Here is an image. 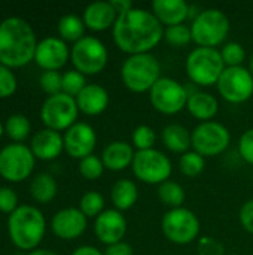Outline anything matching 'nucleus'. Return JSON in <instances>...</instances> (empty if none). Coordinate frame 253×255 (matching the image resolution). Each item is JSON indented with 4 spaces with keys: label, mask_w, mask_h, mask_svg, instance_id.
<instances>
[{
    "label": "nucleus",
    "mask_w": 253,
    "mask_h": 255,
    "mask_svg": "<svg viewBox=\"0 0 253 255\" xmlns=\"http://www.w3.org/2000/svg\"><path fill=\"white\" fill-rule=\"evenodd\" d=\"M164 39V27L152 10L133 7L118 16L113 25L116 46L130 55L149 54Z\"/></svg>",
    "instance_id": "nucleus-1"
},
{
    "label": "nucleus",
    "mask_w": 253,
    "mask_h": 255,
    "mask_svg": "<svg viewBox=\"0 0 253 255\" xmlns=\"http://www.w3.org/2000/svg\"><path fill=\"white\" fill-rule=\"evenodd\" d=\"M79 209L86 218H97L104 212V197L97 191H88L82 196Z\"/></svg>",
    "instance_id": "nucleus-32"
},
{
    "label": "nucleus",
    "mask_w": 253,
    "mask_h": 255,
    "mask_svg": "<svg viewBox=\"0 0 253 255\" xmlns=\"http://www.w3.org/2000/svg\"><path fill=\"white\" fill-rule=\"evenodd\" d=\"M78 108L85 115H100L109 106V93L98 84H88L76 97Z\"/></svg>",
    "instance_id": "nucleus-21"
},
{
    "label": "nucleus",
    "mask_w": 253,
    "mask_h": 255,
    "mask_svg": "<svg viewBox=\"0 0 253 255\" xmlns=\"http://www.w3.org/2000/svg\"><path fill=\"white\" fill-rule=\"evenodd\" d=\"M104 172V164L101 158L97 155H88L79 161V173L88 179V181H95L98 179Z\"/></svg>",
    "instance_id": "nucleus-36"
},
{
    "label": "nucleus",
    "mask_w": 253,
    "mask_h": 255,
    "mask_svg": "<svg viewBox=\"0 0 253 255\" xmlns=\"http://www.w3.org/2000/svg\"><path fill=\"white\" fill-rule=\"evenodd\" d=\"M3 131H4V128H3V126H1V124H0V136H1V134H3Z\"/></svg>",
    "instance_id": "nucleus-49"
},
{
    "label": "nucleus",
    "mask_w": 253,
    "mask_h": 255,
    "mask_svg": "<svg viewBox=\"0 0 253 255\" xmlns=\"http://www.w3.org/2000/svg\"><path fill=\"white\" fill-rule=\"evenodd\" d=\"M28 255H58L49 250H36V251H31Z\"/></svg>",
    "instance_id": "nucleus-47"
},
{
    "label": "nucleus",
    "mask_w": 253,
    "mask_h": 255,
    "mask_svg": "<svg viewBox=\"0 0 253 255\" xmlns=\"http://www.w3.org/2000/svg\"><path fill=\"white\" fill-rule=\"evenodd\" d=\"M161 229L170 242L176 245H188L200 235V220L192 211L182 206L164 214Z\"/></svg>",
    "instance_id": "nucleus-7"
},
{
    "label": "nucleus",
    "mask_w": 253,
    "mask_h": 255,
    "mask_svg": "<svg viewBox=\"0 0 253 255\" xmlns=\"http://www.w3.org/2000/svg\"><path fill=\"white\" fill-rule=\"evenodd\" d=\"M134 155L136 152L133 149V145L124 140H115L103 149L101 161L104 164V169H109L112 172H121L133 164Z\"/></svg>",
    "instance_id": "nucleus-23"
},
{
    "label": "nucleus",
    "mask_w": 253,
    "mask_h": 255,
    "mask_svg": "<svg viewBox=\"0 0 253 255\" xmlns=\"http://www.w3.org/2000/svg\"><path fill=\"white\" fill-rule=\"evenodd\" d=\"M216 87L227 102L234 105L245 103L253 96V76L243 66L225 67Z\"/></svg>",
    "instance_id": "nucleus-14"
},
{
    "label": "nucleus",
    "mask_w": 253,
    "mask_h": 255,
    "mask_svg": "<svg viewBox=\"0 0 253 255\" xmlns=\"http://www.w3.org/2000/svg\"><path fill=\"white\" fill-rule=\"evenodd\" d=\"M94 233L97 239L107 247L122 242L127 233V220L122 212L116 209H106L95 218Z\"/></svg>",
    "instance_id": "nucleus-17"
},
{
    "label": "nucleus",
    "mask_w": 253,
    "mask_h": 255,
    "mask_svg": "<svg viewBox=\"0 0 253 255\" xmlns=\"http://www.w3.org/2000/svg\"><path fill=\"white\" fill-rule=\"evenodd\" d=\"M57 191H58L57 182L48 173L37 175L30 185V194L39 203H49L57 196Z\"/></svg>",
    "instance_id": "nucleus-27"
},
{
    "label": "nucleus",
    "mask_w": 253,
    "mask_h": 255,
    "mask_svg": "<svg viewBox=\"0 0 253 255\" xmlns=\"http://www.w3.org/2000/svg\"><path fill=\"white\" fill-rule=\"evenodd\" d=\"M30 130H31V126H30V121L25 115H21V114H13L7 118L6 124H4V131L6 134L15 140L16 143L25 140L30 134Z\"/></svg>",
    "instance_id": "nucleus-30"
},
{
    "label": "nucleus",
    "mask_w": 253,
    "mask_h": 255,
    "mask_svg": "<svg viewBox=\"0 0 253 255\" xmlns=\"http://www.w3.org/2000/svg\"><path fill=\"white\" fill-rule=\"evenodd\" d=\"M188 97L186 87L171 78H160L149 91L152 106L164 115L179 114L186 108Z\"/></svg>",
    "instance_id": "nucleus-12"
},
{
    "label": "nucleus",
    "mask_w": 253,
    "mask_h": 255,
    "mask_svg": "<svg viewBox=\"0 0 253 255\" xmlns=\"http://www.w3.org/2000/svg\"><path fill=\"white\" fill-rule=\"evenodd\" d=\"M7 230L10 241L19 250L28 251L36 248L45 236L46 223L43 214L34 206H19L9 215Z\"/></svg>",
    "instance_id": "nucleus-3"
},
{
    "label": "nucleus",
    "mask_w": 253,
    "mask_h": 255,
    "mask_svg": "<svg viewBox=\"0 0 253 255\" xmlns=\"http://www.w3.org/2000/svg\"><path fill=\"white\" fill-rule=\"evenodd\" d=\"M110 199L116 211H128L136 205L139 199L137 185L130 179H119L110 190Z\"/></svg>",
    "instance_id": "nucleus-26"
},
{
    "label": "nucleus",
    "mask_w": 253,
    "mask_h": 255,
    "mask_svg": "<svg viewBox=\"0 0 253 255\" xmlns=\"http://www.w3.org/2000/svg\"><path fill=\"white\" fill-rule=\"evenodd\" d=\"M231 255H236V254H231Z\"/></svg>",
    "instance_id": "nucleus-50"
},
{
    "label": "nucleus",
    "mask_w": 253,
    "mask_h": 255,
    "mask_svg": "<svg viewBox=\"0 0 253 255\" xmlns=\"http://www.w3.org/2000/svg\"><path fill=\"white\" fill-rule=\"evenodd\" d=\"M70 57L67 43L61 37H45L37 43L34 61L39 67L46 70L61 69Z\"/></svg>",
    "instance_id": "nucleus-16"
},
{
    "label": "nucleus",
    "mask_w": 253,
    "mask_h": 255,
    "mask_svg": "<svg viewBox=\"0 0 253 255\" xmlns=\"http://www.w3.org/2000/svg\"><path fill=\"white\" fill-rule=\"evenodd\" d=\"M86 217L76 208H66L58 211L51 220L54 235L64 241H73L86 230Z\"/></svg>",
    "instance_id": "nucleus-18"
},
{
    "label": "nucleus",
    "mask_w": 253,
    "mask_h": 255,
    "mask_svg": "<svg viewBox=\"0 0 253 255\" xmlns=\"http://www.w3.org/2000/svg\"><path fill=\"white\" fill-rule=\"evenodd\" d=\"M104 255H134L133 247L127 242H118L113 245H109L106 251L103 253Z\"/></svg>",
    "instance_id": "nucleus-44"
},
{
    "label": "nucleus",
    "mask_w": 253,
    "mask_h": 255,
    "mask_svg": "<svg viewBox=\"0 0 253 255\" xmlns=\"http://www.w3.org/2000/svg\"><path fill=\"white\" fill-rule=\"evenodd\" d=\"M239 152L246 163L253 164V128L246 130L242 134L239 140Z\"/></svg>",
    "instance_id": "nucleus-42"
},
{
    "label": "nucleus",
    "mask_w": 253,
    "mask_h": 255,
    "mask_svg": "<svg viewBox=\"0 0 253 255\" xmlns=\"http://www.w3.org/2000/svg\"><path fill=\"white\" fill-rule=\"evenodd\" d=\"M231 142L228 128L216 121L198 124L192 131V148L203 157H215L222 154Z\"/></svg>",
    "instance_id": "nucleus-13"
},
{
    "label": "nucleus",
    "mask_w": 253,
    "mask_h": 255,
    "mask_svg": "<svg viewBox=\"0 0 253 255\" xmlns=\"http://www.w3.org/2000/svg\"><path fill=\"white\" fill-rule=\"evenodd\" d=\"M18 196L12 188L0 187V212L12 214L18 209Z\"/></svg>",
    "instance_id": "nucleus-41"
},
{
    "label": "nucleus",
    "mask_w": 253,
    "mask_h": 255,
    "mask_svg": "<svg viewBox=\"0 0 253 255\" xmlns=\"http://www.w3.org/2000/svg\"><path fill=\"white\" fill-rule=\"evenodd\" d=\"M34 158L31 149L22 143L6 145L0 151V176L9 182L27 179L33 172Z\"/></svg>",
    "instance_id": "nucleus-11"
},
{
    "label": "nucleus",
    "mask_w": 253,
    "mask_h": 255,
    "mask_svg": "<svg viewBox=\"0 0 253 255\" xmlns=\"http://www.w3.org/2000/svg\"><path fill=\"white\" fill-rule=\"evenodd\" d=\"M85 33V22L76 15H64L58 21V34L64 42H78Z\"/></svg>",
    "instance_id": "nucleus-28"
},
{
    "label": "nucleus",
    "mask_w": 253,
    "mask_h": 255,
    "mask_svg": "<svg viewBox=\"0 0 253 255\" xmlns=\"http://www.w3.org/2000/svg\"><path fill=\"white\" fill-rule=\"evenodd\" d=\"M72 255H104V254H103L101 251H98L97 248H94V247L85 245V247H79L78 250H75Z\"/></svg>",
    "instance_id": "nucleus-46"
},
{
    "label": "nucleus",
    "mask_w": 253,
    "mask_h": 255,
    "mask_svg": "<svg viewBox=\"0 0 253 255\" xmlns=\"http://www.w3.org/2000/svg\"><path fill=\"white\" fill-rule=\"evenodd\" d=\"M164 40L176 48L180 46H186L191 40H192V33H191V27L185 25V24H179V25H171L167 27L164 30Z\"/></svg>",
    "instance_id": "nucleus-33"
},
{
    "label": "nucleus",
    "mask_w": 253,
    "mask_h": 255,
    "mask_svg": "<svg viewBox=\"0 0 253 255\" xmlns=\"http://www.w3.org/2000/svg\"><path fill=\"white\" fill-rule=\"evenodd\" d=\"M82 19L85 22V27L94 31H103L115 25L118 13L110 1H94L85 7Z\"/></svg>",
    "instance_id": "nucleus-22"
},
{
    "label": "nucleus",
    "mask_w": 253,
    "mask_h": 255,
    "mask_svg": "<svg viewBox=\"0 0 253 255\" xmlns=\"http://www.w3.org/2000/svg\"><path fill=\"white\" fill-rule=\"evenodd\" d=\"M70 58L75 70L81 72L82 75H97L106 67L109 52L100 39L85 36L73 45Z\"/></svg>",
    "instance_id": "nucleus-8"
},
{
    "label": "nucleus",
    "mask_w": 253,
    "mask_h": 255,
    "mask_svg": "<svg viewBox=\"0 0 253 255\" xmlns=\"http://www.w3.org/2000/svg\"><path fill=\"white\" fill-rule=\"evenodd\" d=\"M33 155L39 160H54L64 149V139L61 134L51 128H43L31 137L30 146Z\"/></svg>",
    "instance_id": "nucleus-19"
},
{
    "label": "nucleus",
    "mask_w": 253,
    "mask_h": 255,
    "mask_svg": "<svg viewBox=\"0 0 253 255\" xmlns=\"http://www.w3.org/2000/svg\"><path fill=\"white\" fill-rule=\"evenodd\" d=\"M110 3H112L113 9L116 10L118 16L122 15V13H125V12H128L130 9L134 7L133 3H131V0H110Z\"/></svg>",
    "instance_id": "nucleus-45"
},
{
    "label": "nucleus",
    "mask_w": 253,
    "mask_h": 255,
    "mask_svg": "<svg viewBox=\"0 0 253 255\" xmlns=\"http://www.w3.org/2000/svg\"><path fill=\"white\" fill-rule=\"evenodd\" d=\"M185 67L191 82L200 87H210L218 84L227 66L222 60L221 51L216 48L198 46L189 52Z\"/></svg>",
    "instance_id": "nucleus-5"
},
{
    "label": "nucleus",
    "mask_w": 253,
    "mask_h": 255,
    "mask_svg": "<svg viewBox=\"0 0 253 255\" xmlns=\"http://www.w3.org/2000/svg\"><path fill=\"white\" fill-rule=\"evenodd\" d=\"M161 66L155 55L136 54L130 55L121 69V79L124 85L133 93L151 91V88L161 78Z\"/></svg>",
    "instance_id": "nucleus-4"
},
{
    "label": "nucleus",
    "mask_w": 253,
    "mask_h": 255,
    "mask_svg": "<svg viewBox=\"0 0 253 255\" xmlns=\"http://www.w3.org/2000/svg\"><path fill=\"white\" fill-rule=\"evenodd\" d=\"M179 167H180V172H182L185 176L194 178V176H198V175L204 170L206 161H204V157L200 155L198 152H195V151H188V152H185V154L180 155Z\"/></svg>",
    "instance_id": "nucleus-31"
},
{
    "label": "nucleus",
    "mask_w": 253,
    "mask_h": 255,
    "mask_svg": "<svg viewBox=\"0 0 253 255\" xmlns=\"http://www.w3.org/2000/svg\"><path fill=\"white\" fill-rule=\"evenodd\" d=\"M186 109L194 118L200 120L201 123H207L216 117L219 111V103L216 97L212 96L210 93L195 91L188 97Z\"/></svg>",
    "instance_id": "nucleus-24"
},
{
    "label": "nucleus",
    "mask_w": 253,
    "mask_h": 255,
    "mask_svg": "<svg viewBox=\"0 0 253 255\" xmlns=\"http://www.w3.org/2000/svg\"><path fill=\"white\" fill-rule=\"evenodd\" d=\"M240 223L246 232L253 235V199L248 200L240 209Z\"/></svg>",
    "instance_id": "nucleus-43"
},
{
    "label": "nucleus",
    "mask_w": 253,
    "mask_h": 255,
    "mask_svg": "<svg viewBox=\"0 0 253 255\" xmlns=\"http://www.w3.org/2000/svg\"><path fill=\"white\" fill-rule=\"evenodd\" d=\"M131 139H133L134 148H137L139 151H148V149H154L157 134H155V130L152 127L143 124V126L136 127Z\"/></svg>",
    "instance_id": "nucleus-35"
},
{
    "label": "nucleus",
    "mask_w": 253,
    "mask_h": 255,
    "mask_svg": "<svg viewBox=\"0 0 253 255\" xmlns=\"http://www.w3.org/2000/svg\"><path fill=\"white\" fill-rule=\"evenodd\" d=\"M64 149L72 158L79 161L88 155H92V151L97 145V134L94 128L86 123L73 124L64 134Z\"/></svg>",
    "instance_id": "nucleus-15"
},
{
    "label": "nucleus",
    "mask_w": 253,
    "mask_h": 255,
    "mask_svg": "<svg viewBox=\"0 0 253 255\" xmlns=\"http://www.w3.org/2000/svg\"><path fill=\"white\" fill-rule=\"evenodd\" d=\"M249 72L252 73V76H253V55H252V58H251V61H249Z\"/></svg>",
    "instance_id": "nucleus-48"
},
{
    "label": "nucleus",
    "mask_w": 253,
    "mask_h": 255,
    "mask_svg": "<svg viewBox=\"0 0 253 255\" xmlns=\"http://www.w3.org/2000/svg\"><path fill=\"white\" fill-rule=\"evenodd\" d=\"M164 146L176 154H185L192 146V133L180 124H169L161 133Z\"/></svg>",
    "instance_id": "nucleus-25"
},
{
    "label": "nucleus",
    "mask_w": 253,
    "mask_h": 255,
    "mask_svg": "<svg viewBox=\"0 0 253 255\" xmlns=\"http://www.w3.org/2000/svg\"><path fill=\"white\" fill-rule=\"evenodd\" d=\"M222 60L225 63L227 67H237L242 66V63L246 60V51L245 48L237 43V42H228L224 45L222 51H221Z\"/></svg>",
    "instance_id": "nucleus-37"
},
{
    "label": "nucleus",
    "mask_w": 253,
    "mask_h": 255,
    "mask_svg": "<svg viewBox=\"0 0 253 255\" xmlns=\"http://www.w3.org/2000/svg\"><path fill=\"white\" fill-rule=\"evenodd\" d=\"M36 48L34 31L25 19L10 16L0 22V64L22 67L34 60Z\"/></svg>",
    "instance_id": "nucleus-2"
},
{
    "label": "nucleus",
    "mask_w": 253,
    "mask_h": 255,
    "mask_svg": "<svg viewBox=\"0 0 253 255\" xmlns=\"http://www.w3.org/2000/svg\"><path fill=\"white\" fill-rule=\"evenodd\" d=\"M40 88L49 94V96H55L63 93V75H60L57 70H46L40 75L39 79Z\"/></svg>",
    "instance_id": "nucleus-38"
},
{
    "label": "nucleus",
    "mask_w": 253,
    "mask_h": 255,
    "mask_svg": "<svg viewBox=\"0 0 253 255\" xmlns=\"http://www.w3.org/2000/svg\"><path fill=\"white\" fill-rule=\"evenodd\" d=\"M198 255H225V247L212 236H203L197 245Z\"/></svg>",
    "instance_id": "nucleus-40"
},
{
    "label": "nucleus",
    "mask_w": 253,
    "mask_h": 255,
    "mask_svg": "<svg viewBox=\"0 0 253 255\" xmlns=\"http://www.w3.org/2000/svg\"><path fill=\"white\" fill-rule=\"evenodd\" d=\"M158 199L163 205L176 209V208H182L183 202H185V190L180 184L174 182V181H166L161 185H158Z\"/></svg>",
    "instance_id": "nucleus-29"
},
{
    "label": "nucleus",
    "mask_w": 253,
    "mask_h": 255,
    "mask_svg": "<svg viewBox=\"0 0 253 255\" xmlns=\"http://www.w3.org/2000/svg\"><path fill=\"white\" fill-rule=\"evenodd\" d=\"M16 91V78L12 70L0 64V99L9 97Z\"/></svg>",
    "instance_id": "nucleus-39"
},
{
    "label": "nucleus",
    "mask_w": 253,
    "mask_h": 255,
    "mask_svg": "<svg viewBox=\"0 0 253 255\" xmlns=\"http://www.w3.org/2000/svg\"><path fill=\"white\" fill-rule=\"evenodd\" d=\"M192 40L203 48H216L230 33V19L221 9L210 7L198 13L191 25Z\"/></svg>",
    "instance_id": "nucleus-6"
},
{
    "label": "nucleus",
    "mask_w": 253,
    "mask_h": 255,
    "mask_svg": "<svg viewBox=\"0 0 253 255\" xmlns=\"http://www.w3.org/2000/svg\"><path fill=\"white\" fill-rule=\"evenodd\" d=\"M189 4L185 0H154L152 13L163 25L183 24L189 18Z\"/></svg>",
    "instance_id": "nucleus-20"
},
{
    "label": "nucleus",
    "mask_w": 253,
    "mask_h": 255,
    "mask_svg": "<svg viewBox=\"0 0 253 255\" xmlns=\"http://www.w3.org/2000/svg\"><path fill=\"white\" fill-rule=\"evenodd\" d=\"M79 114V108L76 99L67 96L64 93L49 96L40 109V118L46 128L61 131L69 130L73 124H76V118Z\"/></svg>",
    "instance_id": "nucleus-9"
},
{
    "label": "nucleus",
    "mask_w": 253,
    "mask_h": 255,
    "mask_svg": "<svg viewBox=\"0 0 253 255\" xmlns=\"http://www.w3.org/2000/svg\"><path fill=\"white\" fill-rule=\"evenodd\" d=\"M131 166L136 178L149 185H161L173 172L170 158L158 149L137 151Z\"/></svg>",
    "instance_id": "nucleus-10"
},
{
    "label": "nucleus",
    "mask_w": 253,
    "mask_h": 255,
    "mask_svg": "<svg viewBox=\"0 0 253 255\" xmlns=\"http://www.w3.org/2000/svg\"><path fill=\"white\" fill-rule=\"evenodd\" d=\"M85 75H82L78 70H67L63 75V93L72 97H78V94L86 87Z\"/></svg>",
    "instance_id": "nucleus-34"
}]
</instances>
